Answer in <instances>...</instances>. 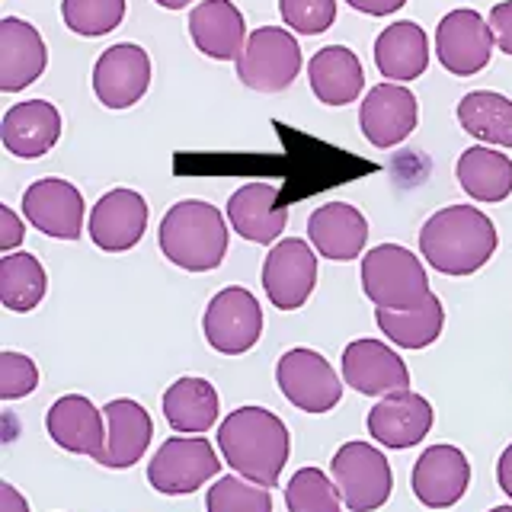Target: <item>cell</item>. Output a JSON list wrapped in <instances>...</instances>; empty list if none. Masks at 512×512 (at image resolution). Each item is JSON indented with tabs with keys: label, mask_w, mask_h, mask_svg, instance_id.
Segmentation results:
<instances>
[{
	"label": "cell",
	"mask_w": 512,
	"mask_h": 512,
	"mask_svg": "<svg viewBox=\"0 0 512 512\" xmlns=\"http://www.w3.org/2000/svg\"><path fill=\"white\" fill-rule=\"evenodd\" d=\"M218 448L231 471L253 484L276 487L292 452L288 429L266 407H237L218 426Z\"/></svg>",
	"instance_id": "cell-1"
},
{
	"label": "cell",
	"mask_w": 512,
	"mask_h": 512,
	"mask_svg": "<svg viewBox=\"0 0 512 512\" xmlns=\"http://www.w3.org/2000/svg\"><path fill=\"white\" fill-rule=\"evenodd\" d=\"M496 224L474 205H448L429 215L420 231V253L442 276H474L496 253Z\"/></svg>",
	"instance_id": "cell-2"
},
{
	"label": "cell",
	"mask_w": 512,
	"mask_h": 512,
	"mask_svg": "<svg viewBox=\"0 0 512 512\" xmlns=\"http://www.w3.org/2000/svg\"><path fill=\"white\" fill-rule=\"evenodd\" d=\"M160 250L186 272H212L228 256V224L215 205L183 199L160 221Z\"/></svg>",
	"instance_id": "cell-3"
},
{
	"label": "cell",
	"mask_w": 512,
	"mask_h": 512,
	"mask_svg": "<svg viewBox=\"0 0 512 512\" xmlns=\"http://www.w3.org/2000/svg\"><path fill=\"white\" fill-rule=\"evenodd\" d=\"M362 292L384 311H410L429 301L432 288L420 256L400 244H378L362 256Z\"/></svg>",
	"instance_id": "cell-4"
},
{
	"label": "cell",
	"mask_w": 512,
	"mask_h": 512,
	"mask_svg": "<svg viewBox=\"0 0 512 512\" xmlns=\"http://www.w3.org/2000/svg\"><path fill=\"white\" fill-rule=\"evenodd\" d=\"M330 474L349 512H375L391 500V464L381 448L368 442H343L333 455Z\"/></svg>",
	"instance_id": "cell-5"
},
{
	"label": "cell",
	"mask_w": 512,
	"mask_h": 512,
	"mask_svg": "<svg viewBox=\"0 0 512 512\" xmlns=\"http://www.w3.org/2000/svg\"><path fill=\"white\" fill-rule=\"evenodd\" d=\"M301 71V45L282 26H260L250 32L237 58L240 84L256 93H282L295 84Z\"/></svg>",
	"instance_id": "cell-6"
},
{
	"label": "cell",
	"mask_w": 512,
	"mask_h": 512,
	"mask_svg": "<svg viewBox=\"0 0 512 512\" xmlns=\"http://www.w3.org/2000/svg\"><path fill=\"white\" fill-rule=\"evenodd\" d=\"M276 384L295 410L327 413L340 404L346 381L317 349L295 346L282 352V359L276 362Z\"/></svg>",
	"instance_id": "cell-7"
},
{
	"label": "cell",
	"mask_w": 512,
	"mask_h": 512,
	"mask_svg": "<svg viewBox=\"0 0 512 512\" xmlns=\"http://www.w3.org/2000/svg\"><path fill=\"white\" fill-rule=\"evenodd\" d=\"M205 343L221 356H244L263 333V308L250 288H221V292L208 301L202 317Z\"/></svg>",
	"instance_id": "cell-8"
},
{
	"label": "cell",
	"mask_w": 512,
	"mask_h": 512,
	"mask_svg": "<svg viewBox=\"0 0 512 512\" xmlns=\"http://www.w3.org/2000/svg\"><path fill=\"white\" fill-rule=\"evenodd\" d=\"M221 471V458L205 436H173L157 448L148 464V480L157 493L180 496L205 487Z\"/></svg>",
	"instance_id": "cell-9"
},
{
	"label": "cell",
	"mask_w": 512,
	"mask_h": 512,
	"mask_svg": "<svg viewBox=\"0 0 512 512\" xmlns=\"http://www.w3.org/2000/svg\"><path fill=\"white\" fill-rule=\"evenodd\" d=\"M493 29L471 7H458L442 16L436 29V58L455 77H474L490 64L493 55Z\"/></svg>",
	"instance_id": "cell-10"
},
{
	"label": "cell",
	"mask_w": 512,
	"mask_h": 512,
	"mask_svg": "<svg viewBox=\"0 0 512 512\" xmlns=\"http://www.w3.org/2000/svg\"><path fill=\"white\" fill-rule=\"evenodd\" d=\"M317 256L320 253L301 237H282L279 244H272L263 263V288L279 311H298L311 298L317 285Z\"/></svg>",
	"instance_id": "cell-11"
},
{
	"label": "cell",
	"mask_w": 512,
	"mask_h": 512,
	"mask_svg": "<svg viewBox=\"0 0 512 512\" xmlns=\"http://www.w3.org/2000/svg\"><path fill=\"white\" fill-rule=\"evenodd\" d=\"M151 87V58L135 42L106 48L93 64V93L106 109L135 106Z\"/></svg>",
	"instance_id": "cell-12"
},
{
	"label": "cell",
	"mask_w": 512,
	"mask_h": 512,
	"mask_svg": "<svg viewBox=\"0 0 512 512\" xmlns=\"http://www.w3.org/2000/svg\"><path fill=\"white\" fill-rule=\"evenodd\" d=\"M410 487L426 509H452L471 487V461L458 445H429L413 464Z\"/></svg>",
	"instance_id": "cell-13"
},
{
	"label": "cell",
	"mask_w": 512,
	"mask_h": 512,
	"mask_svg": "<svg viewBox=\"0 0 512 512\" xmlns=\"http://www.w3.org/2000/svg\"><path fill=\"white\" fill-rule=\"evenodd\" d=\"M45 429L58 448L71 455L103 461L106 455V413L84 394H64L45 413Z\"/></svg>",
	"instance_id": "cell-14"
},
{
	"label": "cell",
	"mask_w": 512,
	"mask_h": 512,
	"mask_svg": "<svg viewBox=\"0 0 512 512\" xmlns=\"http://www.w3.org/2000/svg\"><path fill=\"white\" fill-rule=\"evenodd\" d=\"M368 436L378 445L404 452V448L420 445L432 423H436V410L416 391H397L388 397H378V404L368 410Z\"/></svg>",
	"instance_id": "cell-15"
},
{
	"label": "cell",
	"mask_w": 512,
	"mask_h": 512,
	"mask_svg": "<svg viewBox=\"0 0 512 512\" xmlns=\"http://www.w3.org/2000/svg\"><path fill=\"white\" fill-rule=\"evenodd\" d=\"M343 381L365 397L410 391V368L381 340H352L343 349Z\"/></svg>",
	"instance_id": "cell-16"
},
{
	"label": "cell",
	"mask_w": 512,
	"mask_h": 512,
	"mask_svg": "<svg viewBox=\"0 0 512 512\" xmlns=\"http://www.w3.org/2000/svg\"><path fill=\"white\" fill-rule=\"evenodd\" d=\"M23 215L36 231L55 240H77L84 231V196L58 176L36 180L23 192Z\"/></svg>",
	"instance_id": "cell-17"
},
{
	"label": "cell",
	"mask_w": 512,
	"mask_h": 512,
	"mask_svg": "<svg viewBox=\"0 0 512 512\" xmlns=\"http://www.w3.org/2000/svg\"><path fill=\"white\" fill-rule=\"evenodd\" d=\"M416 122H420V106L404 84L372 87L359 109V128L365 141L381 151L404 144L413 135Z\"/></svg>",
	"instance_id": "cell-18"
},
{
	"label": "cell",
	"mask_w": 512,
	"mask_h": 512,
	"mask_svg": "<svg viewBox=\"0 0 512 512\" xmlns=\"http://www.w3.org/2000/svg\"><path fill=\"white\" fill-rule=\"evenodd\" d=\"M148 231V202L135 189H109L90 212V237L106 253L132 250Z\"/></svg>",
	"instance_id": "cell-19"
},
{
	"label": "cell",
	"mask_w": 512,
	"mask_h": 512,
	"mask_svg": "<svg viewBox=\"0 0 512 512\" xmlns=\"http://www.w3.org/2000/svg\"><path fill=\"white\" fill-rule=\"evenodd\" d=\"M48 64V48L39 29L20 20V16H4L0 20V90L20 93L36 84Z\"/></svg>",
	"instance_id": "cell-20"
},
{
	"label": "cell",
	"mask_w": 512,
	"mask_h": 512,
	"mask_svg": "<svg viewBox=\"0 0 512 512\" xmlns=\"http://www.w3.org/2000/svg\"><path fill=\"white\" fill-rule=\"evenodd\" d=\"M231 228L250 244H279L288 224V208L279 199V186L247 183L228 199Z\"/></svg>",
	"instance_id": "cell-21"
},
{
	"label": "cell",
	"mask_w": 512,
	"mask_h": 512,
	"mask_svg": "<svg viewBox=\"0 0 512 512\" xmlns=\"http://www.w3.org/2000/svg\"><path fill=\"white\" fill-rule=\"evenodd\" d=\"M308 237L320 256L333 263L359 260L368 244V221L356 205L349 202H327L314 208L308 218Z\"/></svg>",
	"instance_id": "cell-22"
},
{
	"label": "cell",
	"mask_w": 512,
	"mask_h": 512,
	"mask_svg": "<svg viewBox=\"0 0 512 512\" xmlns=\"http://www.w3.org/2000/svg\"><path fill=\"white\" fill-rule=\"evenodd\" d=\"M61 138V112L48 100H26L4 112L0 141L13 157L36 160L48 154Z\"/></svg>",
	"instance_id": "cell-23"
},
{
	"label": "cell",
	"mask_w": 512,
	"mask_h": 512,
	"mask_svg": "<svg viewBox=\"0 0 512 512\" xmlns=\"http://www.w3.org/2000/svg\"><path fill=\"white\" fill-rule=\"evenodd\" d=\"M189 36L205 58L237 61L247 45V23L231 0H202L189 13Z\"/></svg>",
	"instance_id": "cell-24"
},
{
	"label": "cell",
	"mask_w": 512,
	"mask_h": 512,
	"mask_svg": "<svg viewBox=\"0 0 512 512\" xmlns=\"http://www.w3.org/2000/svg\"><path fill=\"white\" fill-rule=\"evenodd\" d=\"M103 413H106L109 439H106V455L100 464L103 468H116V471L132 468V464H138L144 458V452L151 448V439H154L151 413L132 397L109 400Z\"/></svg>",
	"instance_id": "cell-25"
},
{
	"label": "cell",
	"mask_w": 512,
	"mask_h": 512,
	"mask_svg": "<svg viewBox=\"0 0 512 512\" xmlns=\"http://www.w3.org/2000/svg\"><path fill=\"white\" fill-rule=\"evenodd\" d=\"M375 64L381 77L391 84H410L423 77L429 68V36L420 23L400 20L384 26V32L375 39Z\"/></svg>",
	"instance_id": "cell-26"
},
{
	"label": "cell",
	"mask_w": 512,
	"mask_h": 512,
	"mask_svg": "<svg viewBox=\"0 0 512 512\" xmlns=\"http://www.w3.org/2000/svg\"><path fill=\"white\" fill-rule=\"evenodd\" d=\"M308 80L320 103L346 106L356 103L365 87V71L359 55L346 45H327L308 61Z\"/></svg>",
	"instance_id": "cell-27"
},
{
	"label": "cell",
	"mask_w": 512,
	"mask_h": 512,
	"mask_svg": "<svg viewBox=\"0 0 512 512\" xmlns=\"http://www.w3.org/2000/svg\"><path fill=\"white\" fill-rule=\"evenodd\" d=\"M221 413V400L215 384L208 378H176L170 388L164 391V416L173 432L180 436H202L215 423Z\"/></svg>",
	"instance_id": "cell-28"
},
{
	"label": "cell",
	"mask_w": 512,
	"mask_h": 512,
	"mask_svg": "<svg viewBox=\"0 0 512 512\" xmlns=\"http://www.w3.org/2000/svg\"><path fill=\"white\" fill-rule=\"evenodd\" d=\"M455 176L474 202L496 205L512 196V157L487 148V144H474L464 151L458 157Z\"/></svg>",
	"instance_id": "cell-29"
},
{
	"label": "cell",
	"mask_w": 512,
	"mask_h": 512,
	"mask_svg": "<svg viewBox=\"0 0 512 512\" xmlns=\"http://www.w3.org/2000/svg\"><path fill=\"white\" fill-rule=\"evenodd\" d=\"M458 122L471 138L512 148V100L493 90H474L458 103Z\"/></svg>",
	"instance_id": "cell-30"
},
{
	"label": "cell",
	"mask_w": 512,
	"mask_h": 512,
	"mask_svg": "<svg viewBox=\"0 0 512 512\" xmlns=\"http://www.w3.org/2000/svg\"><path fill=\"white\" fill-rule=\"evenodd\" d=\"M375 320L384 333V340H391L400 349H426L442 336L445 327V308L436 295H429L420 308L410 311H384L375 308Z\"/></svg>",
	"instance_id": "cell-31"
},
{
	"label": "cell",
	"mask_w": 512,
	"mask_h": 512,
	"mask_svg": "<svg viewBox=\"0 0 512 512\" xmlns=\"http://www.w3.org/2000/svg\"><path fill=\"white\" fill-rule=\"evenodd\" d=\"M48 292L45 266L32 253H7L0 260V301L16 314L36 311Z\"/></svg>",
	"instance_id": "cell-32"
},
{
	"label": "cell",
	"mask_w": 512,
	"mask_h": 512,
	"mask_svg": "<svg viewBox=\"0 0 512 512\" xmlns=\"http://www.w3.org/2000/svg\"><path fill=\"white\" fill-rule=\"evenodd\" d=\"M288 512H343V496L336 480L320 468H301L285 487Z\"/></svg>",
	"instance_id": "cell-33"
},
{
	"label": "cell",
	"mask_w": 512,
	"mask_h": 512,
	"mask_svg": "<svg viewBox=\"0 0 512 512\" xmlns=\"http://www.w3.org/2000/svg\"><path fill=\"white\" fill-rule=\"evenodd\" d=\"M208 512H272V493L240 474L218 477L205 493Z\"/></svg>",
	"instance_id": "cell-34"
},
{
	"label": "cell",
	"mask_w": 512,
	"mask_h": 512,
	"mask_svg": "<svg viewBox=\"0 0 512 512\" xmlns=\"http://www.w3.org/2000/svg\"><path fill=\"white\" fill-rule=\"evenodd\" d=\"M61 16H64V26L77 32V36L96 39L122 26L125 0H64Z\"/></svg>",
	"instance_id": "cell-35"
},
{
	"label": "cell",
	"mask_w": 512,
	"mask_h": 512,
	"mask_svg": "<svg viewBox=\"0 0 512 512\" xmlns=\"http://www.w3.org/2000/svg\"><path fill=\"white\" fill-rule=\"evenodd\" d=\"M279 13L298 36H320L336 20V0H279Z\"/></svg>",
	"instance_id": "cell-36"
},
{
	"label": "cell",
	"mask_w": 512,
	"mask_h": 512,
	"mask_svg": "<svg viewBox=\"0 0 512 512\" xmlns=\"http://www.w3.org/2000/svg\"><path fill=\"white\" fill-rule=\"evenodd\" d=\"M39 388V368L23 352H0V397L20 400Z\"/></svg>",
	"instance_id": "cell-37"
},
{
	"label": "cell",
	"mask_w": 512,
	"mask_h": 512,
	"mask_svg": "<svg viewBox=\"0 0 512 512\" xmlns=\"http://www.w3.org/2000/svg\"><path fill=\"white\" fill-rule=\"evenodd\" d=\"M490 29H493V39H496V48L506 55H512V0H503V4H496L490 10Z\"/></svg>",
	"instance_id": "cell-38"
},
{
	"label": "cell",
	"mask_w": 512,
	"mask_h": 512,
	"mask_svg": "<svg viewBox=\"0 0 512 512\" xmlns=\"http://www.w3.org/2000/svg\"><path fill=\"white\" fill-rule=\"evenodd\" d=\"M26 237V224L20 221V215L13 212L10 205H0V250L10 253L23 244Z\"/></svg>",
	"instance_id": "cell-39"
},
{
	"label": "cell",
	"mask_w": 512,
	"mask_h": 512,
	"mask_svg": "<svg viewBox=\"0 0 512 512\" xmlns=\"http://www.w3.org/2000/svg\"><path fill=\"white\" fill-rule=\"evenodd\" d=\"M346 4L359 13H368V16H391L404 7L407 0H346Z\"/></svg>",
	"instance_id": "cell-40"
},
{
	"label": "cell",
	"mask_w": 512,
	"mask_h": 512,
	"mask_svg": "<svg viewBox=\"0 0 512 512\" xmlns=\"http://www.w3.org/2000/svg\"><path fill=\"white\" fill-rule=\"evenodd\" d=\"M0 512H32L29 500L13 484H0Z\"/></svg>",
	"instance_id": "cell-41"
},
{
	"label": "cell",
	"mask_w": 512,
	"mask_h": 512,
	"mask_svg": "<svg viewBox=\"0 0 512 512\" xmlns=\"http://www.w3.org/2000/svg\"><path fill=\"white\" fill-rule=\"evenodd\" d=\"M496 484H500V490L512 500V442L503 448L500 461H496Z\"/></svg>",
	"instance_id": "cell-42"
},
{
	"label": "cell",
	"mask_w": 512,
	"mask_h": 512,
	"mask_svg": "<svg viewBox=\"0 0 512 512\" xmlns=\"http://www.w3.org/2000/svg\"><path fill=\"white\" fill-rule=\"evenodd\" d=\"M154 4H160L164 10H183V7L192 4V0H154Z\"/></svg>",
	"instance_id": "cell-43"
},
{
	"label": "cell",
	"mask_w": 512,
	"mask_h": 512,
	"mask_svg": "<svg viewBox=\"0 0 512 512\" xmlns=\"http://www.w3.org/2000/svg\"><path fill=\"white\" fill-rule=\"evenodd\" d=\"M490 512H512V506H493Z\"/></svg>",
	"instance_id": "cell-44"
}]
</instances>
